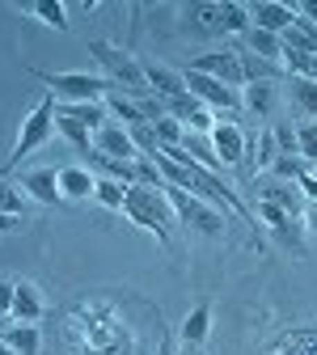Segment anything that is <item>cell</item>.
Instances as JSON below:
<instances>
[{
  "label": "cell",
  "mask_w": 317,
  "mask_h": 355,
  "mask_svg": "<svg viewBox=\"0 0 317 355\" xmlns=\"http://www.w3.org/2000/svg\"><path fill=\"white\" fill-rule=\"evenodd\" d=\"M165 199H169V207H173V220H182L187 229H195V233H203V237H220V233H224V216H220L212 203H203L199 195H191V191H182V187H165Z\"/></svg>",
  "instance_id": "cell-5"
},
{
  "label": "cell",
  "mask_w": 317,
  "mask_h": 355,
  "mask_svg": "<svg viewBox=\"0 0 317 355\" xmlns=\"http://www.w3.org/2000/svg\"><path fill=\"white\" fill-rule=\"evenodd\" d=\"M300 13L292 5H280V0H258V5H250V21L266 34H284Z\"/></svg>",
  "instance_id": "cell-13"
},
{
  "label": "cell",
  "mask_w": 317,
  "mask_h": 355,
  "mask_svg": "<svg viewBox=\"0 0 317 355\" xmlns=\"http://www.w3.org/2000/svg\"><path fill=\"white\" fill-rule=\"evenodd\" d=\"M153 127V136H157V144H182V136H187V127L178 123V119H169V114H161L157 123H148Z\"/></svg>",
  "instance_id": "cell-33"
},
{
  "label": "cell",
  "mask_w": 317,
  "mask_h": 355,
  "mask_svg": "<svg viewBox=\"0 0 317 355\" xmlns=\"http://www.w3.org/2000/svg\"><path fill=\"white\" fill-rule=\"evenodd\" d=\"M178 355H207V351H203V347H182Z\"/></svg>",
  "instance_id": "cell-42"
},
{
  "label": "cell",
  "mask_w": 317,
  "mask_h": 355,
  "mask_svg": "<svg viewBox=\"0 0 317 355\" xmlns=\"http://www.w3.org/2000/svg\"><path fill=\"white\" fill-rule=\"evenodd\" d=\"M246 47H250V55H258V60H266V64H280V60H284V38H280V34H266V30H258V26L246 30Z\"/></svg>",
  "instance_id": "cell-20"
},
{
  "label": "cell",
  "mask_w": 317,
  "mask_h": 355,
  "mask_svg": "<svg viewBox=\"0 0 317 355\" xmlns=\"http://www.w3.org/2000/svg\"><path fill=\"white\" fill-rule=\"evenodd\" d=\"M207 334H212V300H199L178 326V338H182V347H203Z\"/></svg>",
  "instance_id": "cell-17"
},
{
  "label": "cell",
  "mask_w": 317,
  "mask_h": 355,
  "mask_svg": "<svg viewBox=\"0 0 317 355\" xmlns=\"http://www.w3.org/2000/svg\"><path fill=\"white\" fill-rule=\"evenodd\" d=\"M26 191L22 187H13L9 182V178L5 173H0V211H5V216H26Z\"/></svg>",
  "instance_id": "cell-30"
},
{
  "label": "cell",
  "mask_w": 317,
  "mask_h": 355,
  "mask_svg": "<svg viewBox=\"0 0 317 355\" xmlns=\"http://www.w3.org/2000/svg\"><path fill=\"white\" fill-rule=\"evenodd\" d=\"M13 288H17V284L0 279V318H9V313H13Z\"/></svg>",
  "instance_id": "cell-38"
},
{
  "label": "cell",
  "mask_w": 317,
  "mask_h": 355,
  "mask_svg": "<svg viewBox=\"0 0 317 355\" xmlns=\"http://www.w3.org/2000/svg\"><path fill=\"white\" fill-rule=\"evenodd\" d=\"M305 229L317 233V203H309V211H305Z\"/></svg>",
  "instance_id": "cell-40"
},
{
  "label": "cell",
  "mask_w": 317,
  "mask_h": 355,
  "mask_svg": "<svg viewBox=\"0 0 317 355\" xmlns=\"http://www.w3.org/2000/svg\"><path fill=\"white\" fill-rule=\"evenodd\" d=\"M305 169H309V165H305L300 157H275V165H271V173H275L280 182H296Z\"/></svg>",
  "instance_id": "cell-34"
},
{
  "label": "cell",
  "mask_w": 317,
  "mask_h": 355,
  "mask_svg": "<svg viewBox=\"0 0 317 355\" xmlns=\"http://www.w3.org/2000/svg\"><path fill=\"white\" fill-rule=\"evenodd\" d=\"M30 76L38 85H47V94L55 102H102L110 94V80L98 76V72H42V68H30Z\"/></svg>",
  "instance_id": "cell-3"
},
{
  "label": "cell",
  "mask_w": 317,
  "mask_h": 355,
  "mask_svg": "<svg viewBox=\"0 0 317 355\" xmlns=\"http://www.w3.org/2000/svg\"><path fill=\"white\" fill-rule=\"evenodd\" d=\"M5 326H9V318H0V330H5Z\"/></svg>",
  "instance_id": "cell-44"
},
{
  "label": "cell",
  "mask_w": 317,
  "mask_h": 355,
  "mask_svg": "<svg viewBox=\"0 0 317 355\" xmlns=\"http://www.w3.org/2000/svg\"><path fill=\"white\" fill-rule=\"evenodd\" d=\"M89 55L98 60V68H102V76L110 80V89H119V94H127L131 102H140V98H148V80H144V64L135 60L131 51L114 47V42H106V38H89Z\"/></svg>",
  "instance_id": "cell-1"
},
{
  "label": "cell",
  "mask_w": 317,
  "mask_h": 355,
  "mask_svg": "<svg viewBox=\"0 0 317 355\" xmlns=\"http://www.w3.org/2000/svg\"><path fill=\"white\" fill-rule=\"evenodd\" d=\"M296 13H300L309 26H317V0H305V5H296Z\"/></svg>",
  "instance_id": "cell-39"
},
{
  "label": "cell",
  "mask_w": 317,
  "mask_h": 355,
  "mask_svg": "<svg viewBox=\"0 0 317 355\" xmlns=\"http://www.w3.org/2000/svg\"><path fill=\"white\" fill-rule=\"evenodd\" d=\"M123 211L131 216V225L148 229L161 245H169V225H173V207L165 199V191L153 187H127L123 191Z\"/></svg>",
  "instance_id": "cell-2"
},
{
  "label": "cell",
  "mask_w": 317,
  "mask_h": 355,
  "mask_svg": "<svg viewBox=\"0 0 317 355\" xmlns=\"http://www.w3.org/2000/svg\"><path fill=\"white\" fill-rule=\"evenodd\" d=\"M140 64H144V80H148V94H153V98L169 102V98H178V94H187L182 72H173V68H165V64H153V60H140Z\"/></svg>",
  "instance_id": "cell-14"
},
{
  "label": "cell",
  "mask_w": 317,
  "mask_h": 355,
  "mask_svg": "<svg viewBox=\"0 0 317 355\" xmlns=\"http://www.w3.org/2000/svg\"><path fill=\"white\" fill-rule=\"evenodd\" d=\"M22 13L34 17V21H42V26H51V30H68L72 26L68 21V9L60 5V0H34V5H26Z\"/></svg>",
  "instance_id": "cell-23"
},
{
  "label": "cell",
  "mask_w": 317,
  "mask_h": 355,
  "mask_svg": "<svg viewBox=\"0 0 317 355\" xmlns=\"http://www.w3.org/2000/svg\"><path fill=\"white\" fill-rule=\"evenodd\" d=\"M98 173H89L85 165H64L60 169V195L64 199H94Z\"/></svg>",
  "instance_id": "cell-18"
},
{
  "label": "cell",
  "mask_w": 317,
  "mask_h": 355,
  "mask_svg": "<svg viewBox=\"0 0 317 355\" xmlns=\"http://www.w3.org/2000/svg\"><path fill=\"white\" fill-rule=\"evenodd\" d=\"M191 68L203 72V76H212V80H220V85H229V89H237V94L246 89V72H241L237 51H207V55H195Z\"/></svg>",
  "instance_id": "cell-8"
},
{
  "label": "cell",
  "mask_w": 317,
  "mask_h": 355,
  "mask_svg": "<svg viewBox=\"0 0 317 355\" xmlns=\"http://www.w3.org/2000/svg\"><path fill=\"white\" fill-rule=\"evenodd\" d=\"M102 102H106V110H110V119H119V123H123L127 131L144 123V114H140V106H135V102H131L127 94H119V89H110V94H106Z\"/></svg>",
  "instance_id": "cell-26"
},
{
  "label": "cell",
  "mask_w": 317,
  "mask_h": 355,
  "mask_svg": "<svg viewBox=\"0 0 317 355\" xmlns=\"http://www.w3.org/2000/svg\"><path fill=\"white\" fill-rule=\"evenodd\" d=\"M0 355H17V351H13V347H9L5 338H0Z\"/></svg>",
  "instance_id": "cell-43"
},
{
  "label": "cell",
  "mask_w": 317,
  "mask_h": 355,
  "mask_svg": "<svg viewBox=\"0 0 317 355\" xmlns=\"http://www.w3.org/2000/svg\"><path fill=\"white\" fill-rule=\"evenodd\" d=\"M0 338H5L17 355H38V347H42L38 326H22V322H9L5 330H0Z\"/></svg>",
  "instance_id": "cell-22"
},
{
  "label": "cell",
  "mask_w": 317,
  "mask_h": 355,
  "mask_svg": "<svg viewBox=\"0 0 317 355\" xmlns=\"http://www.w3.org/2000/svg\"><path fill=\"white\" fill-rule=\"evenodd\" d=\"M178 13H182V30L195 34V38H220V34H224L220 5H207V0H199V5H182Z\"/></svg>",
  "instance_id": "cell-12"
},
{
  "label": "cell",
  "mask_w": 317,
  "mask_h": 355,
  "mask_svg": "<svg viewBox=\"0 0 317 355\" xmlns=\"http://www.w3.org/2000/svg\"><path fill=\"white\" fill-rule=\"evenodd\" d=\"M275 89L280 85H271V80H250L246 89H241V106L250 110V114H271V106H275Z\"/></svg>",
  "instance_id": "cell-21"
},
{
  "label": "cell",
  "mask_w": 317,
  "mask_h": 355,
  "mask_svg": "<svg viewBox=\"0 0 317 355\" xmlns=\"http://www.w3.org/2000/svg\"><path fill=\"white\" fill-rule=\"evenodd\" d=\"M275 157H280V153H275V136H271V127H266L262 136H258V157H254V165H258V169H271V165H275Z\"/></svg>",
  "instance_id": "cell-35"
},
{
  "label": "cell",
  "mask_w": 317,
  "mask_h": 355,
  "mask_svg": "<svg viewBox=\"0 0 317 355\" xmlns=\"http://www.w3.org/2000/svg\"><path fill=\"white\" fill-rule=\"evenodd\" d=\"M22 191H26V199H34V203H42V207H60L64 203V195H60V169H30V173H22V182H17Z\"/></svg>",
  "instance_id": "cell-10"
},
{
  "label": "cell",
  "mask_w": 317,
  "mask_h": 355,
  "mask_svg": "<svg viewBox=\"0 0 317 355\" xmlns=\"http://www.w3.org/2000/svg\"><path fill=\"white\" fill-rule=\"evenodd\" d=\"M123 182H114V178H102L98 173V187H94V199L102 203V207H110V211H123Z\"/></svg>",
  "instance_id": "cell-31"
},
{
  "label": "cell",
  "mask_w": 317,
  "mask_h": 355,
  "mask_svg": "<svg viewBox=\"0 0 317 355\" xmlns=\"http://www.w3.org/2000/svg\"><path fill=\"white\" fill-rule=\"evenodd\" d=\"M55 131H60V136L80 153V157H94V131H85L80 123H72V119H60L55 114Z\"/></svg>",
  "instance_id": "cell-28"
},
{
  "label": "cell",
  "mask_w": 317,
  "mask_h": 355,
  "mask_svg": "<svg viewBox=\"0 0 317 355\" xmlns=\"http://www.w3.org/2000/svg\"><path fill=\"white\" fill-rule=\"evenodd\" d=\"M51 136H55V98L51 94H42L38 98V106L22 119V131H17V144H13V153H9V165L5 169H17L30 153H38L42 144H51Z\"/></svg>",
  "instance_id": "cell-4"
},
{
  "label": "cell",
  "mask_w": 317,
  "mask_h": 355,
  "mask_svg": "<svg viewBox=\"0 0 317 355\" xmlns=\"http://www.w3.org/2000/svg\"><path fill=\"white\" fill-rule=\"evenodd\" d=\"M296 191H300V199L317 203V173H313V169H305V173L296 178Z\"/></svg>",
  "instance_id": "cell-36"
},
{
  "label": "cell",
  "mask_w": 317,
  "mask_h": 355,
  "mask_svg": "<svg viewBox=\"0 0 317 355\" xmlns=\"http://www.w3.org/2000/svg\"><path fill=\"white\" fill-rule=\"evenodd\" d=\"M182 80H187V94L199 98L216 119H233V123H237V110H241V94H237V89L220 85V80H212V76H203V72H195V68H187Z\"/></svg>",
  "instance_id": "cell-6"
},
{
  "label": "cell",
  "mask_w": 317,
  "mask_h": 355,
  "mask_svg": "<svg viewBox=\"0 0 317 355\" xmlns=\"http://www.w3.org/2000/svg\"><path fill=\"white\" fill-rule=\"evenodd\" d=\"M94 153H102L110 161H140V148H135L131 131L119 123H106L102 131H94Z\"/></svg>",
  "instance_id": "cell-11"
},
{
  "label": "cell",
  "mask_w": 317,
  "mask_h": 355,
  "mask_svg": "<svg viewBox=\"0 0 317 355\" xmlns=\"http://www.w3.org/2000/svg\"><path fill=\"white\" fill-rule=\"evenodd\" d=\"M157 355H178V351H173V343H169V334L161 338V347H157Z\"/></svg>",
  "instance_id": "cell-41"
},
{
  "label": "cell",
  "mask_w": 317,
  "mask_h": 355,
  "mask_svg": "<svg viewBox=\"0 0 317 355\" xmlns=\"http://www.w3.org/2000/svg\"><path fill=\"white\" fill-rule=\"evenodd\" d=\"M262 199H271L275 207H284L288 216L305 220V199H300V191H296V187H288V182H275V187H266V191H262Z\"/></svg>",
  "instance_id": "cell-27"
},
{
  "label": "cell",
  "mask_w": 317,
  "mask_h": 355,
  "mask_svg": "<svg viewBox=\"0 0 317 355\" xmlns=\"http://www.w3.org/2000/svg\"><path fill=\"white\" fill-rule=\"evenodd\" d=\"M22 225H26V216H5V211H0V241L22 233Z\"/></svg>",
  "instance_id": "cell-37"
},
{
  "label": "cell",
  "mask_w": 317,
  "mask_h": 355,
  "mask_svg": "<svg viewBox=\"0 0 317 355\" xmlns=\"http://www.w3.org/2000/svg\"><path fill=\"white\" fill-rule=\"evenodd\" d=\"M207 140H212V148H216V157H220L224 169L246 161V131H241L233 119H216V127H212Z\"/></svg>",
  "instance_id": "cell-9"
},
{
  "label": "cell",
  "mask_w": 317,
  "mask_h": 355,
  "mask_svg": "<svg viewBox=\"0 0 317 355\" xmlns=\"http://www.w3.org/2000/svg\"><path fill=\"white\" fill-rule=\"evenodd\" d=\"M237 60H241L246 85H250V80H271V85H280V80L288 76L284 64H266V60H258V55H250V51H237Z\"/></svg>",
  "instance_id": "cell-24"
},
{
  "label": "cell",
  "mask_w": 317,
  "mask_h": 355,
  "mask_svg": "<svg viewBox=\"0 0 317 355\" xmlns=\"http://www.w3.org/2000/svg\"><path fill=\"white\" fill-rule=\"evenodd\" d=\"M42 313H47V304H42V292L34 288V284H17L13 288V313H9V322H22V326H38L42 322Z\"/></svg>",
  "instance_id": "cell-15"
},
{
  "label": "cell",
  "mask_w": 317,
  "mask_h": 355,
  "mask_svg": "<svg viewBox=\"0 0 317 355\" xmlns=\"http://www.w3.org/2000/svg\"><path fill=\"white\" fill-rule=\"evenodd\" d=\"M288 102H292V110H296L305 123H317V80L288 76Z\"/></svg>",
  "instance_id": "cell-19"
},
{
  "label": "cell",
  "mask_w": 317,
  "mask_h": 355,
  "mask_svg": "<svg viewBox=\"0 0 317 355\" xmlns=\"http://www.w3.org/2000/svg\"><path fill=\"white\" fill-rule=\"evenodd\" d=\"M280 38H284L288 51H309V55H317V26H309L305 17H296Z\"/></svg>",
  "instance_id": "cell-25"
},
{
  "label": "cell",
  "mask_w": 317,
  "mask_h": 355,
  "mask_svg": "<svg viewBox=\"0 0 317 355\" xmlns=\"http://www.w3.org/2000/svg\"><path fill=\"white\" fill-rule=\"evenodd\" d=\"M220 17H224V34H246L254 21H250V5L241 0H229V5H220Z\"/></svg>",
  "instance_id": "cell-29"
},
{
  "label": "cell",
  "mask_w": 317,
  "mask_h": 355,
  "mask_svg": "<svg viewBox=\"0 0 317 355\" xmlns=\"http://www.w3.org/2000/svg\"><path fill=\"white\" fill-rule=\"evenodd\" d=\"M258 225H266V233L271 237H275L288 254H305V220H296V216H288L284 207H275V203H271V199H258Z\"/></svg>",
  "instance_id": "cell-7"
},
{
  "label": "cell",
  "mask_w": 317,
  "mask_h": 355,
  "mask_svg": "<svg viewBox=\"0 0 317 355\" xmlns=\"http://www.w3.org/2000/svg\"><path fill=\"white\" fill-rule=\"evenodd\" d=\"M55 114H60V119H72V123H80L85 131H102V127L110 123V110H106V102H55Z\"/></svg>",
  "instance_id": "cell-16"
},
{
  "label": "cell",
  "mask_w": 317,
  "mask_h": 355,
  "mask_svg": "<svg viewBox=\"0 0 317 355\" xmlns=\"http://www.w3.org/2000/svg\"><path fill=\"white\" fill-rule=\"evenodd\" d=\"M296 127V157L309 165L317 161V123H292Z\"/></svg>",
  "instance_id": "cell-32"
}]
</instances>
